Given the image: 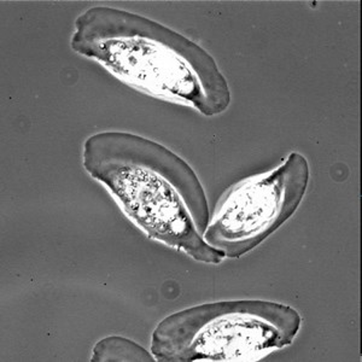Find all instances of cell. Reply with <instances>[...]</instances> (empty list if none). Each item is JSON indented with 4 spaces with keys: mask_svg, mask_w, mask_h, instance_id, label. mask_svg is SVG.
Masks as SVG:
<instances>
[{
    "mask_svg": "<svg viewBox=\"0 0 362 362\" xmlns=\"http://www.w3.org/2000/svg\"><path fill=\"white\" fill-rule=\"evenodd\" d=\"M83 165L148 238L197 262H223L225 256L204 240L210 210L202 182L170 148L134 133L105 131L85 140Z\"/></svg>",
    "mask_w": 362,
    "mask_h": 362,
    "instance_id": "obj_1",
    "label": "cell"
},
{
    "mask_svg": "<svg viewBox=\"0 0 362 362\" xmlns=\"http://www.w3.org/2000/svg\"><path fill=\"white\" fill-rule=\"evenodd\" d=\"M70 47L136 90L211 117L226 112L230 85L213 56L167 25L112 6L76 17Z\"/></svg>",
    "mask_w": 362,
    "mask_h": 362,
    "instance_id": "obj_2",
    "label": "cell"
},
{
    "mask_svg": "<svg viewBox=\"0 0 362 362\" xmlns=\"http://www.w3.org/2000/svg\"><path fill=\"white\" fill-rule=\"evenodd\" d=\"M302 317L264 300H218L170 314L153 329L157 361H257L291 346Z\"/></svg>",
    "mask_w": 362,
    "mask_h": 362,
    "instance_id": "obj_3",
    "label": "cell"
},
{
    "mask_svg": "<svg viewBox=\"0 0 362 362\" xmlns=\"http://www.w3.org/2000/svg\"><path fill=\"white\" fill-rule=\"evenodd\" d=\"M309 179L308 160L293 151L269 172L238 181L220 198L204 240L227 259L247 255L296 213Z\"/></svg>",
    "mask_w": 362,
    "mask_h": 362,
    "instance_id": "obj_4",
    "label": "cell"
},
{
    "mask_svg": "<svg viewBox=\"0 0 362 362\" xmlns=\"http://www.w3.org/2000/svg\"><path fill=\"white\" fill-rule=\"evenodd\" d=\"M156 358L136 341L122 336H107L95 343L92 362H153Z\"/></svg>",
    "mask_w": 362,
    "mask_h": 362,
    "instance_id": "obj_5",
    "label": "cell"
}]
</instances>
